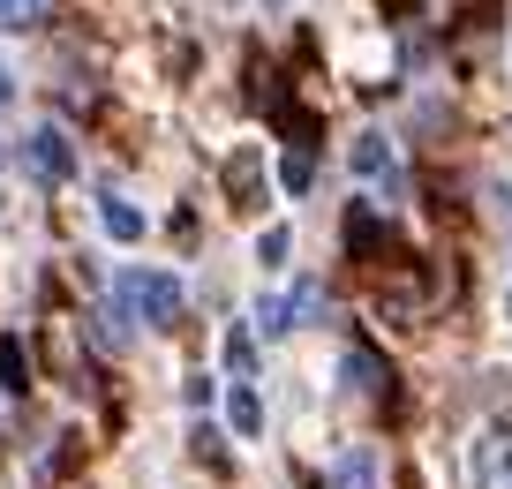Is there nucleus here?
<instances>
[{
  "label": "nucleus",
  "instance_id": "1",
  "mask_svg": "<svg viewBox=\"0 0 512 489\" xmlns=\"http://www.w3.org/2000/svg\"><path fill=\"white\" fill-rule=\"evenodd\" d=\"M121 301L144 316L151 332H174V324H181V279H174V271H144V264L121 271Z\"/></svg>",
  "mask_w": 512,
  "mask_h": 489
},
{
  "label": "nucleus",
  "instance_id": "2",
  "mask_svg": "<svg viewBox=\"0 0 512 489\" xmlns=\"http://www.w3.org/2000/svg\"><path fill=\"white\" fill-rule=\"evenodd\" d=\"M23 174H31L38 189H61V181L76 174V151H68L61 128H38V136L23 143Z\"/></svg>",
  "mask_w": 512,
  "mask_h": 489
},
{
  "label": "nucleus",
  "instance_id": "3",
  "mask_svg": "<svg viewBox=\"0 0 512 489\" xmlns=\"http://www.w3.org/2000/svg\"><path fill=\"white\" fill-rule=\"evenodd\" d=\"M475 489H512V429L475 437Z\"/></svg>",
  "mask_w": 512,
  "mask_h": 489
},
{
  "label": "nucleus",
  "instance_id": "4",
  "mask_svg": "<svg viewBox=\"0 0 512 489\" xmlns=\"http://www.w3.org/2000/svg\"><path fill=\"white\" fill-rule=\"evenodd\" d=\"M354 174L362 181H392V143L384 136H354Z\"/></svg>",
  "mask_w": 512,
  "mask_h": 489
},
{
  "label": "nucleus",
  "instance_id": "5",
  "mask_svg": "<svg viewBox=\"0 0 512 489\" xmlns=\"http://www.w3.org/2000/svg\"><path fill=\"white\" fill-rule=\"evenodd\" d=\"M256 174H264V158H256V151L226 158V189H234V204H256Z\"/></svg>",
  "mask_w": 512,
  "mask_h": 489
},
{
  "label": "nucleus",
  "instance_id": "6",
  "mask_svg": "<svg viewBox=\"0 0 512 489\" xmlns=\"http://www.w3.org/2000/svg\"><path fill=\"white\" fill-rule=\"evenodd\" d=\"M98 219H106V234H113V241H144V211L121 204V196H106V204H98Z\"/></svg>",
  "mask_w": 512,
  "mask_h": 489
},
{
  "label": "nucleus",
  "instance_id": "7",
  "mask_svg": "<svg viewBox=\"0 0 512 489\" xmlns=\"http://www.w3.org/2000/svg\"><path fill=\"white\" fill-rule=\"evenodd\" d=\"M347 384H354V392H369V399H384V362L354 347V354H347Z\"/></svg>",
  "mask_w": 512,
  "mask_h": 489
},
{
  "label": "nucleus",
  "instance_id": "8",
  "mask_svg": "<svg viewBox=\"0 0 512 489\" xmlns=\"http://www.w3.org/2000/svg\"><path fill=\"white\" fill-rule=\"evenodd\" d=\"M226 414H234V429H241V437H256V429H264V399H256L249 384H241V392L226 399Z\"/></svg>",
  "mask_w": 512,
  "mask_h": 489
},
{
  "label": "nucleus",
  "instance_id": "9",
  "mask_svg": "<svg viewBox=\"0 0 512 489\" xmlns=\"http://www.w3.org/2000/svg\"><path fill=\"white\" fill-rule=\"evenodd\" d=\"M309 181H317V166H309V151H287V158H279V189H287V196H302Z\"/></svg>",
  "mask_w": 512,
  "mask_h": 489
},
{
  "label": "nucleus",
  "instance_id": "10",
  "mask_svg": "<svg viewBox=\"0 0 512 489\" xmlns=\"http://www.w3.org/2000/svg\"><path fill=\"white\" fill-rule=\"evenodd\" d=\"M0 384H8V392H23V384H31V362H23L16 339H0Z\"/></svg>",
  "mask_w": 512,
  "mask_h": 489
},
{
  "label": "nucleus",
  "instance_id": "11",
  "mask_svg": "<svg viewBox=\"0 0 512 489\" xmlns=\"http://www.w3.org/2000/svg\"><path fill=\"white\" fill-rule=\"evenodd\" d=\"M226 369H234V377H256V347H249V332H226Z\"/></svg>",
  "mask_w": 512,
  "mask_h": 489
},
{
  "label": "nucleus",
  "instance_id": "12",
  "mask_svg": "<svg viewBox=\"0 0 512 489\" xmlns=\"http://www.w3.org/2000/svg\"><path fill=\"white\" fill-rule=\"evenodd\" d=\"M317 309H324V286H317V279H302V286L287 294V316H294V324H309Z\"/></svg>",
  "mask_w": 512,
  "mask_h": 489
},
{
  "label": "nucleus",
  "instance_id": "13",
  "mask_svg": "<svg viewBox=\"0 0 512 489\" xmlns=\"http://www.w3.org/2000/svg\"><path fill=\"white\" fill-rule=\"evenodd\" d=\"M91 339H98L106 354H121V347H128V332H121V316H113V309H98V316H91Z\"/></svg>",
  "mask_w": 512,
  "mask_h": 489
},
{
  "label": "nucleus",
  "instance_id": "14",
  "mask_svg": "<svg viewBox=\"0 0 512 489\" xmlns=\"http://www.w3.org/2000/svg\"><path fill=\"white\" fill-rule=\"evenodd\" d=\"M38 23V0H0V31H31Z\"/></svg>",
  "mask_w": 512,
  "mask_h": 489
},
{
  "label": "nucleus",
  "instance_id": "15",
  "mask_svg": "<svg viewBox=\"0 0 512 489\" xmlns=\"http://www.w3.org/2000/svg\"><path fill=\"white\" fill-rule=\"evenodd\" d=\"M332 482H339V489H369V459H362V452H347V459H339V474H332Z\"/></svg>",
  "mask_w": 512,
  "mask_h": 489
},
{
  "label": "nucleus",
  "instance_id": "16",
  "mask_svg": "<svg viewBox=\"0 0 512 489\" xmlns=\"http://www.w3.org/2000/svg\"><path fill=\"white\" fill-rule=\"evenodd\" d=\"M256 256H264V264H287V226H264V234H256Z\"/></svg>",
  "mask_w": 512,
  "mask_h": 489
},
{
  "label": "nucleus",
  "instance_id": "17",
  "mask_svg": "<svg viewBox=\"0 0 512 489\" xmlns=\"http://www.w3.org/2000/svg\"><path fill=\"white\" fill-rule=\"evenodd\" d=\"M8 98H16V83H8V68H0V106H8Z\"/></svg>",
  "mask_w": 512,
  "mask_h": 489
},
{
  "label": "nucleus",
  "instance_id": "18",
  "mask_svg": "<svg viewBox=\"0 0 512 489\" xmlns=\"http://www.w3.org/2000/svg\"><path fill=\"white\" fill-rule=\"evenodd\" d=\"M505 309H512V301H505Z\"/></svg>",
  "mask_w": 512,
  "mask_h": 489
},
{
  "label": "nucleus",
  "instance_id": "19",
  "mask_svg": "<svg viewBox=\"0 0 512 489\" xmlns=\"http://www.w3.org/2000/svg\"><path fill=\"white\" fill-rule=\"evenodd\" d=\"M0 158H8V151H0Z\"/></svg>",
  "mask_w": 512,
  "mask_h": 489
}]
</instances>
